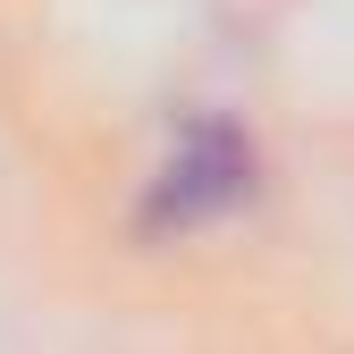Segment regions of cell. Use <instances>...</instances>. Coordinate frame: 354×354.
I'll return each mask as SVG.
<instances>
[{
    "label": "cell",
    "instance_id": "6da1fadb",
    "mask_svg": "<svg viewBox=\"0 0 354 354\" xmlns=\"http://www.w3.org/2000/svg\"><path fill=\"white\" fill-rule=\"evenodd\" d=\"M245 144L228 136V127H194V144L169 160V177H160V211L152 219H203V211H219V203H236L245 194Z\"/></svg>",
    "mask_w": 354,
    "mask_h": 354
}]
</instances>
